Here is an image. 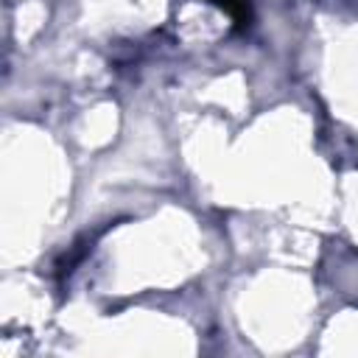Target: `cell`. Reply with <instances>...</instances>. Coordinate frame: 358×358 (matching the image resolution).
I'll use <instances>...</instances> for the list:
<instances>
[{
  "label": "cell",
  "instance_id": "1",
  "mask_svg": "<svg viewBox=\"0 0 358 358\" xmlns=\"http://www.w3.org/2000/svg\"><path fill=\"white\" fill-rule=\"evenodd\" d=\"M207 3H213L215 8H221V11L235 22L238 31H246V28L252 25V17H255V0H207Z\"/></svg>",
  "mask_w": 358,
  "mask_h": 358
}]
</instances>
